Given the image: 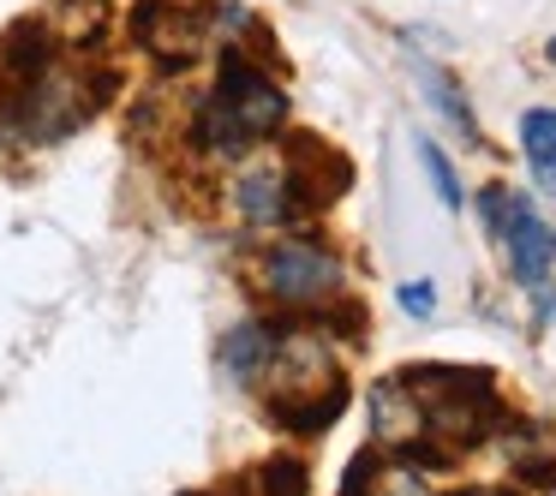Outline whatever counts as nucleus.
Here are the masks:
<instances>
[{
    "mask_svg": "<svg viewBox=\"0 0 556 496\" xmlns=\"http://www.w3.org/2000/svg\"><path fill=\"white\" fill-rule=\"evenodd\" d=\"M216 61V90L198 97L192 126H186V144L210 162H240L252 156L264 138H276L288 126V97L281 85L240 49V42H222Z\"/></svg>",
    "mask_w": 556,
    "mask_h": 496,
    "instance_id": "obj_1",
    "label": "nucleus"
},
{
    "mask_svg": "<svg viewBox=\"0 0 556 496\" xmlns=\"http://www.w3.org/2000/svg\"><path fill=\"white\" fill-rule=\"evenodd\" d=\"M121 85L114 73L102 66H85V61H54L42 66L37 78L13 85V97L0 102V138H18V144H61L73 138L90 114L109 102V90Z\"/></svg>",
    "mask_w": 556,
    "mask_h": 496,
    "instance_id": "obj_2",
    "label": "nucleus"
},
{
    "mask_svg": "<svg viewBox=\"0 0 556 496\" xmlns=\"http://www.w3.org/2000/svg\"><path fill=\"white\" fill-rule=\"evenodd\" d=\"M401 383L425 407V443L437 436V448L448 460L479 448L491 436V424H503L496 377L479 371V365H419V371H401Z\"/></svg>",
    "mask_w": 556,
    "mask_h": 496,
    "instance_id": "obj_3",
    "label": "nucleus"
},
{
    "mask_svg": "<svg viewBox=\"0 0 556 496\" xmlns=\"http://www.w3.org/2000/svg\"><path fill=\"white\" fill-rule=\"evenodd\" d=\"M257 288L293 317H317L329 300L348 293V276H341V257L329 252L324 240H269L257 252Z\"/></svg>",
    "mask_w": 556,
    "mask_h": 496,
    "instance_id": "obj_4",
    "label": "nucleus"
},
{
    "mask_svg": "<svg viewBox=\"0 0 556 496\" xmlns=\"http://www.w3.org/2000/svg\"><path fill=\"white\" fill-rule=\"evenodd\" d=\"M132 42L162 66H192L204 49H216V30H210V7H192V0H138L132 18H126Z\"/></svg>",
    "mask_w": 556,
    "mask_h": 496,
    "instance_id": "obj_5",
    "label": "nucleus"
},
{
    "mask_svg": "<svg viewBox=\"0 0 556 496\" xmlns=\"http://www.w3.org/2000/svg\"><path fill=\"white\" fill-rule=\"evenodd\" d=\"M281 162H288V186H293V209H300V216L336 204L353 186V162L336 156L324 138H288V144H281Z\"/></svg>",
    "mask_w": 556,
    "mask_h": 496,
    "instance_id": "obj_6",
    "label": "nucleus"
},
{
    "mask_svg": "<svg viewBox=\"0 0 556 496\" xmlns=\"http://www.w3.org/2000/svg\"><path fill=\"white\" fill-rule=\"evenodd\" d=\"M233 209H240L245 228H288L300 221L293 209V186H288V162L281 156H252L233 174Z\"/></svg>",
    "mask_w": 556,
    "mask_h": 496,
    "instance_id": "obj_7",
    "label": "nucleus"
},
{
    "mask_svg": "<svg viewBox=\"0 0 556 496\" xmlns=\"http://www.w3.org/2000/svg\"><path fill=\"white\" fill-rule=\"evenodd\" d=\"M371 436L389 455H413V448L425 443V407L401 377H383V383L371 389Z\"/></svg>",
    "mask_w": 556,
    "mask_h": 496,
    "instance_id": "obj_8",
    "label": "nucleus"
},
{
    "mask_svg": "<svg viewBox=\"0 0 556 496\" xmlns=\"http://www.w3.org/2000/svg\"><path fill=\"white\" fill-rule=\"evenodd\" d=\"M503 245H508V269H515L527 288H544V276H551V257H556V233L544 228L539 216H532V204H527L520 192H515V204H508Z\"/></svg>",
    "mask_w": 556,
    "mask_h": 496,
    "instance_id": "obj_9",
    "label": "nucleus"
},
{
    "mask_svg": "<svg viewBox=\"0 0 556 496\" xmlns=\"http://www.w3.org/2000/svg\"><path fill=\"white\" fill-rule=\"evenodd\" d=\"M503 455L532 491H556V424H503Z\"/></svg>",
    "mask_w": 556,
    "mask_h": 496,
    "instance_id": "obj_10",
    "label": "nucleus"
},
{
    "mask_svg": "<svg viewBox=\"0 0 556 496\" xmlns=\"http://www.w3.org/2000/svg\"><path fill=\"white\" fill-rule=\"evenodd\" d=\"M61 54L66 49L54 42L49 18H18V25L0 37V73L13 78V85H25V78H37L42 66H54Z\"/></svg>",
    "mask_w": 556,
    "mask_h": 496,
    "instance_id": "obj_11",
    "label": "nucleus"
},
{
    "mask_svg": "<svg viewBox=\"0 0 556 496\" xmlns=\"http://www.w3.org/2000/svg\"><path fill=\"white\" fill-rule=\"evenodd\" d=\"M42 18H49V30H54L61 49L90 54L114 30V0H49V13Z\"/></svg>",
    "mask_w": 556,
    "mask_h": 496,
    "instance_id": "obj_12",
    "label": "nucleus"
},
{
    "mask_svg": "<svg viewBox=\"0 0 556 496\" xmlns=\"http://www.w3.org/2000/svg\"><path fill=\"white\" fill-rule=\"evenodd\" d=\"M269 347H276V323H240L222 335V371L240 377V383H257L269 365Z\"/></svg>",
    "mask_w": 556,
    "mask_h": 496,
    "instance_id": "obj_13",
    "label": "nucleus"
},
{
    "mask_svg": "<svg viewBox=\"0 0 556 496\" xmlns=\"http://www.w3.org/2000/svg\"><path fill=\"white\" fill-rule=\"evenodd\" d=\"M520 144H527V162L539 174L544 192H556V109H539L520 120Z\"/></svg>",
    "mask_w": 556,
    "mask_h": 496,
    "instance_id": "obj_14",
    "label": "nucleus"
},
{
    "mask_svg": "<svg viewBox=\"0 0 556 496\" xmlns=\"http://www.w3.org/2000/svg\"><path fill=\"white\" fill-rule=\"evenodd\" d=\"M305 491H312V472L293 455H276L252 472V496H305Z\"/></svg>",
    "mask_w": 556,
    "mask_h": 496,
    "instance_id": "obj_15",
    "label": "nucleus"
},
{
    "mask_svg": "<svg viewBox=\"0 0 556 496\" xmlns=\"http://www.w3.org/2000/svg\"><path fill=\"white\" fill-rule=\"evenodd\" d=\"M419 73H425V85L437 90V109H443L448 120H455L460 132H467V144H479V126H472V109H467V97L455 90V78H448V73H437V66H419Z\"/></svg>",
    "mask_w": 556,
    "mask_h": 496,
    "instance_id": "obj_16",
    "label": "nucleus"
},
{
    "mask_svg": "<svg viewBox=\"0 0 556 496\" xmlns=\"http://www.w3.org/2000/svg\"><path fill=\"white\" fill-rule=\"evenodd\" d=\"M419 162H425V174H431V186H437V198H443V209H460V180H455V168H448V156L437 144H419Z\"/></svg>",
    "mask_w": 556,
    "mask_h": 496,
    "instance_id": "obj_17",
    "label": "nucleus"
},
{
    "mask_svg": "<svg viewBox=\"0 0 556 496\" xmlns=\"http://www.w3.org/2000/svg\"><path fill=\"white\" fill-rule=\"evenodd\" d=\"M371 496H431V491H425V479H419L413 467H383V460H377Z\"/></svg>",
    "mask_w": 556,
    "mask_h": 496,
    "instance_id": "obj_18",
    "label": "nucleus"
},
{
    "mask_svg": "<svg viewBox=\"0 0 556 496\" xmlns=\"http://www.w3.org/2000/svg\"><path fill=\"white\" fill-rule=\"evenodd\" d=\"M371 472H377V455H353L348 479H341V496H371Z\"/></svg>",
    "mask_w": 556,
    "mask_h": 496,
    "instance_id": "obj_19",
    "label": "nucleus"
},
{
    "mask_svg": "<svg viewBox=\"0 0 556 496\" xmlns=\"http://www.w3.org/2000/svg\"><path fill=\"white\" fill-rule=\"evenodd\" d=\"M401 305H407L413 317H431V311H437V293H431V281H407V288H401Z\"/></svg>",
    "mask_w": 556,
    "mask_h": 496,
    "instance_id": "obj_20",
    "label": "nucleus"
},
{
    "mask_svg": "<svg viewBox=\"0 0 556 496\" xmlns=\"http://www.w3.org/2000/svg\"><path fill=\"white\" fill-rule=\"evenodd\" d=\"M448 496H520V491H503V484H467V491H448Z\"/></svg>",
    "mask_w": 556,
    "mask_h": 496,
    "instance_id": "obj_21",
    "label": "nucleus"
},
{
    "mask_svg": "<svg viewBox=\"0 0 556 496\" xmlns=\"http://www.w3.org/2000/svg\"><path fill=\"white\" fill-rule=\"evenodd\" d=\"M551 61H556V42H551Z\"/></svg>",
    "mask_w": 556,
    "mask_h": 496,
    "instance_id": "obj_22",
    "label": "nucleus"
}]
</instances>
